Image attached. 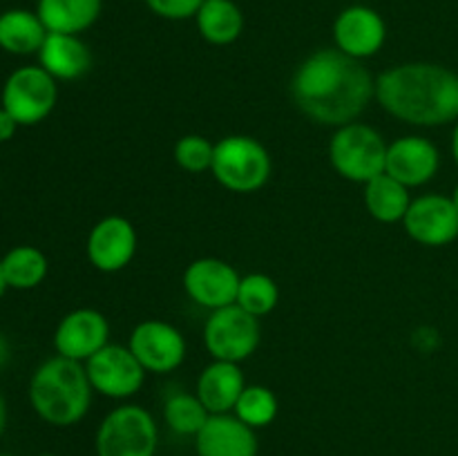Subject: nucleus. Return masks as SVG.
<instances>
[{"instance_id": "nucleus-13", "label": "nucleus", "mask_w": 458, "mask_h": 456, "mask_svg": "<svg viewBox=\"0 0 458 456\" xmlns=\"http://www.w3.org/2000/svg\"><path fill=\"white\" fill-rule=\"evenodd\" d=\"M240 280V273L224 259L199 258L183 271V291L195 304L217 311L235 304Z\"/></svg>"}, {"instance_id": "nucleus-1", "label": "nucleus", "mask_w": 458, "mask_h": 456, "mask_svg": "<svg viewBox=\"0 0 458 456\" xmlns=\"http://www.w3.org/2000/svg\"><path fill=\"white\" fill-rule=\"evenodd\" d=\"M291 97L307 119L329 128L353 123L376 98V79L338 47L309 54L291 79Z\"/></svg>"}, {"instance_id": "nucleus-11", "label": "nucleus", "mask_w": 458, "mask_h": 456, "mask_svg": "<svg viewBox=\"0 0 458 456\" xmlns=\"http://www.w3.org/2000/svg\"><path fill=\"white\" fill-rule=\"evenodd\" d=\"M403 226L416 244L447 246L458 237V208L452 197L428 192L411 199Z\"/></svg>"}, {"instance_id": "nucleus-14", "label": "nucleus", "mask_w": 458, "mask_h": 456, "mask_svg": "<svg viewBox=\"0 0 458 456\" xmlns=\"http://www.w3.org/2000/svg\"><path fill=\"white\" fill-rule=\"evenodd\" d=\"M106 344H110V322L97 308H74L61 317L54 331L58 356L83 365Z\"/></svg>"}, {"instance_id": "nucleus-30", "label": "nucleus", "mask_w": 458, "mask_h": 456, "mask_svg": "<svg viewBox=\"0 0 458 456\" xmlns=\"http://www.w3.org/2000/svg\"><path fill=\"white\" fill-rule=\"evenodd\" d=\"M18 128H21V125H18V121L13 119V116L9 114L4 107H0V143L13 139V134H16Z\"/></svg>"}, {"instance_id": "nucleus-15", "label": "nucleus", "mask_w": 458, "mask_h": 456, "mask_svg": "<svg viewBox=\"0 0 458 456\" xmlns=\"http://www.w3.org/2000/svg\"><path fill=\"white\" fill-rule=\"evenodd\" d=\"M387 40V25L376 9L352 4L343 9L334 22V43L356 61L376 56Z\"/></svg>"}, {"instance_id": "nucleus-32", "label": "nucleus", "mask_w": 458, "mask_h": 456, "mask_svg": "<svg viewBox=\"0 0 458 456\" xmlns=\"http://www.w3.org/2000/svg\"><path fill=\"white\" fill-rule=\"evenodd\" d=\"M452 156L458 165V121L454 123V132H452Z\"/></svg>"}, {"instance_id": "nucleus-29", "label": "nucleus", "mask_w": 458, "mask_h": 456, "mask_svg": "<svg viewBox=\"0 0 458 456\" xmlns=\"http://www.w3.org/2000/svg\"><path fill=\"white\" fill-rule=\"evenodd\" d=\"M152 13L165 21H188L195 18L204 0H143Z\"/></svg>"}, {"instance_id": "nucleus-23", "label": "nucleus", "mask_w": 458, "mask_h": 456, "mask_svg": "<svg viewBox=\"0 0 458 456\" xmlns=\"http://www.w3.org/2000/svg\"><path fill=\"white\" fill-rule=\"evenodd\" d=\"M411 204L410 188L403 186L387 173L378 174L371 182L365 183V208L376 222L396 224L403 222L407 208Z\"/></svg>"}, {"instance_id": "nucleus-17", "label": "nucleus", "mask_w": 458, "mask_h": 456, "mask_svg": "<svg viewBox=\"0 0 458 456\" xmlns=\"http://www.w3.org/2000/svg\"><path fill=\"white\" fill-rule=\"evenodd\" d=\"M195 450L197 456H258L259 443L235 414H213L195 436Z\"/></svg>"}, {"instance_id": "nucleus-20", "label": "nucleus", "mask_w": 458, "mask_h": 456, "mask_svg": "<svg viewBox=\"0 0 458 456\" xmlns=\"http://www.w3.org/2000/svg\"><path fill=\"white\" fill-rule=\"evenodd\" d=\"M103 0H38V18L54 34L81 36L98 21Z\"/></svg>"}, {"instance_id": "nucleus-9", "label": "nucleus", "mask_w": 458, "mask_h": 456, "mask_svg": "<svg viewBox=\"0 0 458 456\" xmlns=\"http://www.w3.org/2000/svg\"><path fill=\"white\" fill-rule=\"evenodd\" d=\"M85 371L94 392L112 401H125L139 393L148 374L130 347L121 344H106L85 362Z\"/></svg>"}, {"instance_id": "nucleus-4", "label": "nucleus", "mask_w": 458, "mask_h": 456, "mask_svg": "<svg viewBox=\"0 0 458 456\" xmlns=\"http://www.w3.org/2000/svg\"><path fill=\"white\" fill-rule=\"evenodd\" d=\"M271 155L267 146L249 134H228L215 143L213 177L219 186L237 195L258 192L271 177Z\"/></svg>"}, {"instance_id": "nucleus-12", "label": "nucleus", "mask_w": 458, "mask_h": 456, "mask_svg": "<svg viewBox=\"0 0 458 456\" xmlns=\"http://www.w3.org/2000/svg\"><path fill=\"white\" fill-rule=\"evenodd\" d=\"M139 237L132 222L121 215L98 219L88 235L85 253L89 264L101 273H119L137 255Z\"/></svg>"}, {"instance_id": "nucleus-16", "label": "nucleus", "mask_w": 458, "mask_h": 456, "mask_svg": "<svg viewBox=\"0 0 458 456\" xmlns=\"http://www.w3.org/2000/svg\"><path fill=\"white\" fill-rule=\"evenodd\" d=\"M438 168H441V152L428 137L407 134L387 146L385 173L410 190L432 182L438 174Z\"/></svg>"}, {"instance_id": "nucleus-3", "label": "nucleus", "mask_w": 458, "mask_h": 456, "mask_svg": "<svg viewBox=\"0 0 458 456\" xmlns=\"http://www.w3.org/2000/svg\"><path fill=\"white\" fill-rule=\"evenodd\" d=\"M92 384L83 362L54 356L34 371L30 380L31 410L54 427H72L88 416Z\"/></svg>"}, {"instance_id": "nucleus-2", "label": "nucleus", "mask_w": 458, "mask_h": 456, "mask_svg": "<svg viewBox=\"0 0 458 456\" xmlns=\"http://www.w3.org/2000/svg\"><path fill=\"white\" fill-rule=\"evenodd\" d=\"M376 101L387 114L419 128L458 121V74L438 63H403L376 79Z\"/></svg>"}, {"instance_id": "nucleus-28", "label": "nucleus", "mask_w": 458, "mask_h": 456, "mask_svg": "<svg viewBox=\"0 0 458 456\" xmlns=\"http://www.w3.org/2000/svg\"><path fill=\"white\" fill-rule=\"evenodd\" d=\"M174 164L182 170L192 174L206 173L213 168V156H215V143L208 141L201 134H186L174 143Z\"/></svg>"}, {"instance_id": "nucleus-10", "label": "nucleus", "mask_w": 458, "mask_h": 456, "mask_svg": "<svg viewBox=\"0 0 458 456\" xmlns=\"http://www.w3.org/2000/svg\"><path fill=\"white\" fill-rule=\"evenodd\" d=\"M130 351L148 374H170L186 358V338L165 320H143L130 334Z\"/></svg>"}, {"instance_id": "nucleus-8", "label": "nucleus", "mask_w": 458, "mask_h": 456, "mask_svg": "<svg viewBox=\"0 0 458 456\" xmlns=\"http://www.w3.org/2000/svg\"><path fill=\"white\" fill-rule=\"evenodd\" d=\"M58 101V85L40 65H25L7 76L0 94L4 110L18 125H36L47 119Z\"/></svg>"}, {"instance_id": "nucleus-18", "label": "nucleus", "mask_w": 458, "mask_h": 456, "mask_svg": "<svg viewBox=\"0 0 458 456\" xmlns=\"http://www.w3.org/2000/svg\"><path fill=\"white\" fill-rule=\"evenodd\" d=\"M246 389V376L237 362L213 360L201 369L197 378V398L204 402L208 414H233L242 392Z\"/></svg>"}, {"instance_id": "nucleus-34", "label": "nucleus", "mask_w": 458, "mask_h": 456, "mask_svg": "<svg viewBox=\"0 0 458 456\" xmlns=\"http://www.w3.org/2000/svg\"><path fill=\"white\" fill-rule=\"evenodd\" d=\"M452 201H454V204H456V208H458V183H456L454 192H452Z\"/></svg>"}, {"instance_id": "nucleus-25", "label": "nucleus", "mask_w": 458, "mask_h": 456, "mask_svg": "<svg viewBox=\"0 0 458 456\" xmlns=\"http://www.w3.org/2000/svg\"><path fill=\"white\" fill-rule=\"evenodd\" d=\"M208 418V410H206L204 402L197 398V393L177 392L173 393V396L165 398L164 420L174 434H179V436L195 438Z\"/></svg>"}, {"instance_id": "nucleus-33", "label": "nucleus", "mask_w": 458, "mask_h": 456, "mask_svg": "<svg viewBox=\"0 0 458 456\" xmlns=\"http://www.w3.org/2000/svg\"><path fill=\"white\" fill-rule=\"evenodd\" d=\"M7 280H4V273H3V259H0V298H3V293L7 291Z\"/></svg>"}, {"instance_id": "nucleus-5", "label": "nucleus", "mask_w": 458, "mask_h": 456, "mask_svg": "<svg viewBox=\"0 0 458 456\" xmlns=\"http://www.w3.org/2000/svg\"><path fill=\"white\" fill-rule=\"evenodd\" d=\"M387 146L389 143L378 130L353 121L335 128L329 141V161L340 177L365 186L367 182L385 173Z\"/></svg>"}, {"instance_id": "nucleus-21", "label": "nucleus", "mask_w": 458, "mask_h": 456, "mask_svg": "<svg viewBox=\"0 0 458 456\" xmlns=\"http://www.w3.org/2000/svg\"><path fill=\"white\" fill-rule=\"evenodd\" d=\"M49 31L45 30L38 13L27 9H9L0 13V47L7 54L30 56L38 54Z\"/></svg>"}, {"instance_id": "nucleus-7", "label": "nucleus", "mask_w": 458, "mask_h": 456, "mask_svg": "<svg viewBox=\"0 0 458 456\" xmlns=\"http://www.w3.org/2000/svg\"><path fill=\"white\" fill-rule=\"evenodd\" d=\"M262 340L259 317L237 304L210 311L204 325V347L213 360L237 362L250 358Z\"/></svg>"}, {"instance_id": "nucleus-35", "label": "nucleus", "mask_w": 458, "mask_h": 456, "mask_svg": "<svg viewBox=\"0 0 458 456\" xmlns=\"http://www.w3.org/2000/svg\"><path fill=\"white\" fill-rule=\"evenodd\" d=\"M38 456H58V454H38Z\"/></svg>"}, {"instance_id": "nucleus-26", "label": "nucleus", "mask_w": 458, "mask_h": 456, "mask_svg": "<svg viewBox=\"0 0 458 456\" xmlns=\"http://www.w3.org/2000/svg\"><path fill=\"white\" fill-rule=\"evenodd\" d=\"M277 302H280V289L271 275H267V273L242 275L235 300L237 307L249 311L250 316L264 317L277 307Z\"/></svg>"}, {"instance_id": "nucleus-31", "label": "nucleus", "mask_w": 458, "mask_h": 456, "mask_svg": "<svg viewBox=\"0 0 458 456\" xmlns=\"http://www.w3.org/2000/svg\"><path fill=\"white\" fill-rule=\"evenodd\" d=\"M4 427H7V402H4L3 393H0V436L4 434Z\"/></svg>"}, {"instance_id": "nucleus-19", "label": "nucleus", "mask_w": 458, "mask_h": 456, "mask_svg": "<svg viewBox=\"0 0 458 456\" xmlns=\"http://www.w3.org/2000/svg\"><path fill=\"white\" fill-rule=\"evenodd\" d=\"M38 65L56 80H76L92 67V52L81 36L49 31L38 52Z\"/></svg>"}, {"instance_id": "nucleus-22", "label": "nucleus", "mask_w": 458, "mask_h": 456, "mask_svg": "<svg viewBox=\"0 0 458 456\" xmlns=\"http://www.w3.org/2000/svg\"><path fill=\"white\" fill-rule=\"evenodd\" d=\"M197 30L210 45H231L244 31V13L233 0H204L195 13Z\"/></svg>"}, {"instance_id": "nucleus-36", "label": "nucleus", "mask_w": 458, "mask_h": 456, "mask_svg": "<svg viewBox=\"0 0 458 456\" xmlns=\"http://www.w3.org/2000/svg\"><path fill=\"white\" fill-rule=\"evenodd\" d=\"M0 456H13V454H0Z\"/></svg>"}, {"instance_id": "nucleus-27", "label": "nucleus", "mask_w": 458, "mask_h": 456, "mask_svg": "<svg viewBox=\"0 0 458 456\" xmlns=\"http://www.w3.org/2000/svg\"><path fill=\"white\" fill-rule=\"evenodd\" d=\"M277 411H280V402L271 389L264 384H246L233 414L249 427L262 429L277 418Z\"/></svg>"}, {"instance_id": "nucleus-6", "label": "nucleus", "mask_w": 458, "mask_h": 456, "mask_svg": "<svg viewBox=\"0 0 458 456\" xmlns=\"http://www.w3.org/2000/svg\"><path fill=\"white\" fill-rule=\"evenodd\" d=\"M159 447V427L146 407L128 405L114 407L98 423L94 436L97 456H155Z\"/></svg>"}, {"instance_id": "nucleus-24", "label": "nucleus", "mask_w": 458, "mask_h": 456, "mask_svg": "<svg viewBox=\"0 0 458 456\" xmlns=\"http://www.w3.org/2000/svg\"><path fill=\"white\" fill-rule=\"evenodd\" d=\"M3 273L9 289L30 291L36 289L47 277L49 264L40 249L30 244L13 246L3 255Z\"/></svg>"}]
</instances>
